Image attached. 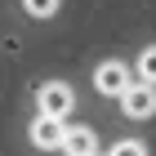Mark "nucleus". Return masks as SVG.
<instances>
[{"label": "nucleus", "instance_id": "f257e3e1", "mask_svg": "<svg viewBox=\"0 0 156 156\" xmlns=\"http://www.w3.org/2000/svg\"><path fill=\"white\" fill-rule=\"evenodd\" d=\"M72 107H76V94H72V85H67V80H49V85H40V89H36V112H40V116L67 120V116H72Z\"/></svg>", "mask_w": 156, "mask_h": 156}, {"label": "nucleus", "instance_id": "f03ea898", "mask_svg": "<svg viewBox=\"0 0 156 156\" xmlns=\"http://www.w3.org/2000/svg\"><path fill=\"white\" fill-rule=\"evenodd\" d=\"M129 67L125 62H116V58H107V62H98V72H94V89L98 94H107V98H120L125 89H129Z\"/></svg>", "mask_w": 156, "mask_h": 156}, {"label": "nucleus", "instance_id": "7ed1b4c3", "mask_svg": "<svg viewBox=\"0 0 156 156\" xmlns=\"http://www.w3.org/2000/svg\"><path fill=\"white\" fill-rule=\"evenodd\" d=\"M120 112L129 120H147V116H156V85H129L125 94H120Z\"/></svg>", "mask_w": 156, "mask_h": 156}, {"label": "nucleus", "instance_id": "20e7f679", "mask_svg": "<svg viewBox=\"0 0 156 156\" xmlns=\"http://www.w3.org/2000/svg\"><path fill=\"white\" fill-rule=\"evenodd\" d=\"M31 143L45 147V152H58V147L67 143V120H58V116H36V120H31Z\"/></svg>", "mask_w": 156, "mask_h": 156}, {"label": "nucleus", "instance_id": "39448f33", "mask_svg": "<svg viewBox=\"0 0 156 156\" xmlns=\"http://www.w3.org/2000/svg\"><path fill=\"white\" fill-rule=\"evenodd\" d=\"M62 152H67V156H98V134L85 129V125H76V129H67Z\"/></svg>", "mask_w": 156, "mask_h": 156}, {"label": "nucleus", "instance_id": "423d86ee", "mask_svg": "<svg viewBox=\"0 0 156 156\" xmlns=\"http://www.w3.org/2000/svg\"><path fill=\"white\" fill-rule=\"evenodd\" d=\"M134 72H138V80H143V85H156V45H147L143 54H138Z\"/></svg>", "mask_w": 156, "mask_h": 156}, {"label": "nucleus", "instance_id": "0eeeda50", "mask_svg": "<svg viewBox=\"0 0 156 156\" xmlns=\"http://www.w3.org/2000/svg\"><path fill=\"white\" fill-rule=\"evenodd\" d=\"M62 0H23V9L31 13V18H49V13H58Z\"/></svg>", "mask_w": 156, "mask_h": 156}, {"label": "nucleus", "instance_id": "6e6552de", "mask_svg": "<svg viewBox=\"0 0 156 156\" xmlns=\"http://www.w3.org/2000/svg\"><path fill=\"white\" fill-rule=\"evenodd\" d=\"M107 156H147V147H143V143H134V138H120Z\"/></svg>", "mask_w": 156, "mask_h": 156}]
</instances>
